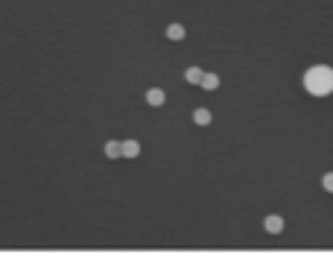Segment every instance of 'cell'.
I'll list each match as a JSON object with an SVG mask.
<instances>
[{
  "instance_id": "1",
  "label": "cell",
  "mask_w": 333,
  "mask_h": 269,
  "mask_svg": "<svg viewBox=\"0 0 333 269\" xmlns=\"http://www.w3.org/2000/svg\"><path fill=\"white\" fill-rule=\"evenodd\" d=\"M304 91L313 94V97H328V94H333V67L313 65L304 73Z\"/></svg>"
},
{
  "instance_id": "2",
  "label": "cell",
  "mask_w": 333,
  "mask_h": 269,
  "mask_svg": "<svg viewBox=\"0 0 333 269\" xmlns=\"http://www.w3.org/2000/svg\"><path fill=\"white\" fill-rule=\"evenodd\" d=\"M164 100H166V94L161 91V88H152L149 94H146V102L152 105V108H158V105H164Z\"/></svg>"
},
{
  "instance_id": "3",
  "label": "cell",
  "mask_w": 333,
  "mask_h": 269,
  "mask_svg": "<svg viewBox=\"0 0 333 269\" xmlns=\"http://www.w3.org/2000/svg\"><path fill=\"white\" fill-rule=\"evenodd\" d=\"M105 155L108 158H123V143L120 140H108L105 143Z\"/></svg>"
},
{
  "instance_id": "4",
  "label": "cell",
  "mask_w": 333,
  "mask_h": 269,
  "mask_svg": "<svg viewBox=\"0 0 333 269\" xmlns=\"http://www.w3.org/2000/svg\"><path fill=\"white\" fill-rule=\"evenodd\" d=\"M140 155V143L137 140H123V158H137Z\"/></svg>"
},
{
  "instance_id": "5",
  "label": "cell",
  "mask_w": 333,
  "mask_h": 269,
  "mask_svg": "<svg viewBox=\"0 0 333 269\" xmlns=\"http://www.w3.org/2000/svg\"><path fill=\"white\" fill-rule=\"evenodd\" d=\"M184 27H181V24H169V27H166V38H169V41H181V38H184Z\"/></svg>"
},
{
  "instance_id": "6",
  "label": "cell",
  "mask_w": 333,
  "mask_h": 269,
  "mask_svg": "<svg viewBox=\"0 0 333 269\" xmlns=\"http://www.w3.org/2000/svg\"><path fill=\"white\" fill-rule=\"evenodd\" d=\"M202 88H205V91H216V88H219V76H216V73H205Z\"/></svg>"
},
{
  "instance_id": "7",
  "label": "cell",
  "mask_w": 333,
  "mask_h": 269,
  "mask_svg": "<svg viewBox=\"0 0 333 269\" xmlns=\"http://www.w3.org/2000/svg\"><path fill=\"white\" fill-rule=\"evenodd\" d=\"M184 76H187V82H193V85H202V79H205V70H199V67H190V70H187Z\"/></svg>"
},
{
  "instance_id": "8",
  "label": "cell",
  "mask_w": 333,
  "mask_h": 269,
  "mask_svg": "<svg viewBox=\"0 0 333 269\" xmlns=\"http://www.w3.org/2000/svg\"><path fill=\"white\" fill-rule=\"evenodd\" d=\"M281 228H284V220H281V217H266V231L278 234Z\"/></svg>"
},
{
  "instance_id": "9",
  "label": "cell",
  "mask_w": 333,
  "mask_h": 269,
  "mask_svg": "<svg viewBox=\"0 0 333 269\" xmlns=\"http://www.w3.org/2000/svg\"><path fill=\"white\" fill-rule=\"evenodd\" d=\"M193 120H196L199 126H208V123H210V111H208V108H196V114H193Z\"/></svg>"
},
{
  "instance_id": "10",
  "label": "cell",
  "mask_w": 333,
  "mask_h": 269,
  "mask_svg": "<svg viewBox=\"0 0 333 269\" xmlns=\"http://www.w3.org/2000/svg\"><path fill=\"white\" fill-rule=\"evenodd\" d=\"M325 187L333 193V173H328V176H325Z\"/></svg>"
}]
</instances>
